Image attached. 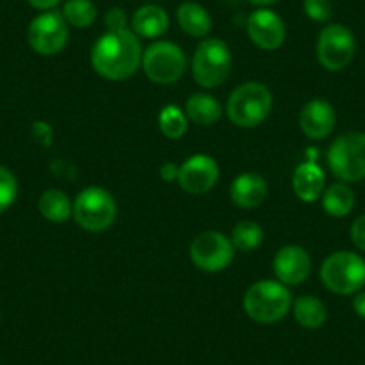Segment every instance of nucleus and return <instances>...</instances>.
I'll list each match as a JSON object with an SVG mask.
<instances>
[{
    "label": "nucleus",
    "mask_w": 365,
    "mask_h": 365,
    "mask_svg": "<svg viewBox=\"0 0 365 365\" xmlns=\"http://www.w3.org/2000/svg\"><path fill=\"white\" fill-rule=\"evenodd\" d=\"M272 269L279 283L285 287H297L310 278L312 258L301 245H285L274 256Z\"/></svg>",
    "instance_id": "nucleus-14"
},
{
    "label": "nucleus",
    "mask_w": 365,
    "mask_h": 365,
    "mask_svg": "<svg viewBox=\"0 0 365 365\" xmlns=\"http://www.w3.org/2000/svg\"><path fill=\"white\" fill-rule=\"evenodd\" d=\"M231 65V51L222 40L219 38H208L197 45L192 59V73L199 86L202 88H219L226 83L230 77Z\"/></svg>",
    "instance_id": "nucleus-7"
},
{
    "label": "nucleus",
    "mask_w": 365,
    "mask_h": 365,
    "mask_svg": "<svg viewBox=\"0 0 365 365\" xmlns=\"http://www.w3.org/2000/svg\"><path fill=\"white\" fill-rule=\"evenodd\" d=\"M142 68L145 76L160 86L178 83L187 70V58L179 45L172 41H154L143 51Z\"/></svg>",
    "instance_id": "nucleus-8"
},
{
    "label": "nucleus",
    "mask_w": 365,
    "mask_h": 365,
    "mask_svg": "<svg viewBox=\"0 0 365 365\" xmlns=\"http://www.w3.org/2000/svg\"><path fill=\"white\" fill-rule=\"evenodd\" d=\"M27 2H29L33 8L41 9V11H51V9H54L61 0H27Z\"/></svg>",
    "instance_id": "nucleus-32"
},
{
    "label": "nucleus",
    "mask_w": 365,
    "mask_h": 365,
    "mask_svg": "<svg viewBox=\"0 0 365 365\" xmlns=\"http://www.w3.org/2000/svg\"><path fill=\"white\" fill-rule=\"evenodd\" d=\"M292 314L299 326L307 329H317L328 319V308L319 297L304 294L292 301Z\"/></svg>",
    "instance_id": "nucleus-21"
},
{
    "label": "nucleus",
    "mask_w": 365,
    "mask_h": 365,
    "mask_svg": "<svg viewBox=\"0 0 365 365\" xmlns=\"http://www.w3.org/2000/svg\"><path fill=\"white\" fill-rule=\"evenodd\" d=\"M292 188L297 199H301L303 202H315L317 199H321L326 188L324 172L319 165L312 163V161L301 163L294 170Z\"/></svg>",
    "instance_id": "nucleus-17"
},
{
    "label": "nucleus",
    "mask_w": 365,
    "mask_h": 365,
    "mask_svg": "<svg viewBox=\"0 0 365 365\" xmlns=\"http://www.w3.org/2000/svg\"><path fill=\"white\" fill-rule=\"evenodd\" d=\"M143 48L131 29L108 31L93 43L90 61L93 70L108 81H124L142 65Z\"/></svg>",
    "instance_id": "nucleus-1"
},
{
    "label": "nucleus",
    "mask_w": 365,
    "mask_h": 365,
    "mask_svg": "<svg viewBox=\"0 0 365 365\" xmlns=\"http://www.w3.org/2000/svg\"><path fill=\"white\" fill-rule=\"evenodd\" d=\"M231 242L237 251H255L263 242V230L255 220H242L231 231Z\"/></svg>",
    "instance_id": "nucleus-25"
},
{
    "label": "nucleus",
    "mask_w": 365,
    "mask_h": 365,
    "mask_svg": "<svg viewBox=\"0 0 365 365\" xmlns=\"http://www.w3.org/2000/svg\"><path fill=\"white\" fill-rule=\"evenodd\" d=\"M272 111V91L258 81H247L231 91L226 113L237 128L252 129L263 124Z\"/></svg>",
    "instance_id": "nucleus-3"
},
{
    "label": "nucleus",
    "mask_w": 365,
    "mask_h": 365,
    "mask_svg": "<svg viewBox=\"0 0 365 365\" xmlns=\"http://www.w3.org/2000/svg\"><path fill=\"white\" fill-rule=\"evenodd\" d=\"M353 310L365 319V292H356L353 297Z\"/></svg>",
    "instance_id": "nucleus-33"
},
{
    "label": "nucleus",
    "mask_w": 365,
    "mask_h": 365,
    "mask_svg": "<svg viewBox=\"0 0 365 365\" xmlns=\"http://www.w3.org/2000/svg\"><path fill=\"white\" fill-rule=\"evenodd\" d=\"M247 2L252 6H258V8H267V6L276 4L278 0H247Z\"/></svg>",
    "instance_id": "nucleus-34"
},
{
    "label": "nucleus",
    "mask_w": 365,
    "mask_h": 365,
    "mask_svg": "<svg viewBox=\"0 0 365 365\" xmlns=\"http://www.w3.org/2000/svg\"><path fill=\"white\" fill-rule=\"evenodd\" d=\"M321 282L339 296L360 292L365 285V259L353 251L331 252L321 265Z\"/></svg>",
    "instance_id": "nucleus-4"
},
{
    "label": "nucleus",
    "mask_w": 365,
    "mask_h": 365,
    "mask_svg": "<svg viewBox=\"0 0 365 365\" xmlns=\"http://www.w3.org/2000/svg\"><path fill=\"white\" fill-rule=\"evenodd\" d=\"M108 31H122L128 29V16L120 8H111L104 16Z\"/></svg>",
    "instance_id": "nucleus-29"
},
{
    "label": "nucleus",
    "mask_w": 365,
    "mask_h": 365,
    "mask_svg": "<svg viewBox=\"0 0 365 365\" xmlns=\"http://www.w3.org/2000/svg\"><path fill=\"white\" fill-rule=\"evenodd\" d=\"M222 104L210 93H194L185 104V115L188 120L202 128L217 124L222 118Z\"/></svg>",
    "instance_id": "nucleus-19"
},
{
    "label": "nucleus",
    "mask_w": 365,
    "mask_h": 365,
    "mask_svg": "<svg viewBox=\"0 0 365 365\" xmlns=\"http://www.w3.org/2000/svg\"><path fill=\"white\" fill-rule=\"evenodd\" d=\"M178 24L188 36L194 38H206L213 27L210 13L197 2H185L179 6Z\"/></svg>",
    "instance_id": "nucleus-20"
},
{
    "label": "nucleus",
    "mask_w": 365,
    "mask_h": 365,
    "mask_svg": "<svg viewBox=\"0 0 365 365\" xmlns=\"http://www.w3.org/2000/svg\"><path fill=\"white\" fill-rule=\"evenodd\" d=\"M19 194V182L15 174L4 165H0V213L6 212L15 202Z\"/></svg>",
    "instance_id": "nucleus-27"
},
{
    "label": "nucleus",
    "mask_w": 365,
    "mask_h": 365,
    "mask_svg": "<svg viewBox=\"0 0 365 365\" xmlns=\"http://www.w3.org/2000/svg\"><path fill=\"white\" fill-rule=\"evenodd\" d=\"M328 167L342 182L365 179V133H344L328 149Z\"/></svg>",
    "instance_id": "nucleus-6"
},
{
    "label": "nucleus",
    "mask_w": 365,
    "mask_h": 365,
    "mask_svg": "<svg viewBox=\"0 0 365 365\" xmlns=\"http://www.w3.org/2000/svg\"><path fill=\"white\" fill-rule=\"evenodd\" d=\"M219 181V165L208 154H194L179 165L178 182L187 194L201 195L212 190Z\"/></svg>",
    "instance_id": "nucleus-12"
},
{
    "label": "nucleus",
    "mask_w": 365,
    "mask_h": 365,
    "mask_svg": "<svg viewBox=\"0 0 365 365\" xmlns=\"http://www.w3.org/2000/svg\"><path fill=\"white\" fill-rule=\"evenodd\" d=\"M303 8L308 19L319 24L329 22L333 15L331 0H304Z\"/></svg>",
    "instance_id": "nucleus-28"
},
{
    "label": "nucleus",
    "mask_w": 365,
    "mask_h": 365,
    "mask_svg": "<svg viewBox=\"0 0 365 365\" xmlns=\"http://www.w3.org/2000/svg\"><path fill=\"white\" fill-rule=\"evenodd\" d=\"M38 210L47 220L56 224H61L70 219L73 212V202L70 201L68 195L58 188L45 190L38 199Z\"/></svg>",
    "instance_id": "nucleus-23"
},
{
    "label": "nucleus",
    "mask_w": 365,
    "mask_h": 365,
    "mask_svg": "<svg viewBox=\"0 0 365 365\" xmlns=\"http://www.w3.org/2000/svg\"><path fill=\"white\" fill-rule=\"evenodd\" d=\"M133 33L138 38H160L167 33L168 29V15L163 8L160 6H143V8L136 9L131 20Z\"/></svg>",
    "instance_id": "nucleus-18"
},
{
    "label": "nucleus",
    "mask_w": 365,
    "mask_h": 365,
    "mask_svg": "<svg viewBox=\"0 0 365 365\" xmlns=\"http://www.w3.org/2000/svg\"><path fill=\"white\" fill-rule=\"evenodd\" d=\"M322 208L328 215L342 219V217L349 215L354 208V192L347 182H333L328 188H324L321 195Z\"/></svg>",
    "instance_id": "nucleus-22"
},
{
    "label": "nucleus",
    "mask_w": 365,
    "mask_h": 365,
    "mask_svg": "<svg viewBox=\"0 0 365 365\" xmlns=\"http://www.w3.org/2000/svg\"><path fill=\"white\" fill-rule=\"evenodd\" d=\"M61 15L70 26L77 29H86L97 20V8L91 0H68L63 6Z\"/></svg>",
    "instance_id": "nucleus-26"
},
{
    "label": "nucleus",
    "mask_w": 365,
    "mask_h": 365,
    "mask_svg": "<svg viewBox=\"0 0 365 365\" xmlns=\"http://www.w3.org/2000/svg\"><path fill=\"white\" fill-rule=\"evenodd\" d=\"M72 215L84 231L103 233L117 220V202L106 188L88 187L77 194Z\"/></svg>",
    "instance_id": "nucleus-5"
},
{
    "label": "nucleus",
    "mask_w": 365,
    "mask_h": 365,
    "mask_svg": "<svg viewBox=\"0 0 365 365\" xmlns=\"http://www.w3.org/2000/svg\"><path fill=\"white\" fill-rule=\"evenodd\" d=\"M158 125L168 140H179L187 135L188 118L181 108L175 104H168L158 115Z\"/></svg>",
    "instance_id": "nucleus-24"
},
{
    "label": "nucleus",
    "mask_w": 365,
    "mask_h": 365,
    "mask_svg": "<svg viewBox=\"0 0 365 365\" xmlns=\"http://www.w3.org/2000/svg\"><path fill=\"white\" fill-rule=\"evenodd\" d=\"M351 240L360 251H365V213L358 217L351 226Z\"/></svg>",
    "instance_id": "nucleus-30"
},
{
    "label": "nucleus",
    "mask_w": 365,
    "mask_h": 365,
    "mask_svg": "<svg viewBox=\"0 0 365 365\" xmlns=\"http://www.w3.org/2000/svg\"><path fill=\"white\" fill-rule=\"evenodd\" d=\"M161 179L167 182L178 181V174H179V167L175 163H165L160 170Z\"/></svg>",
    "instance_id": "nucleus-31"
},
{
    "label": "nucleus",
    "mask_w": 365,
    "mask_h": 365,
    "mask_svg": "<svg viewBox=\"0 0 365 365\" xmlns=\"http://www.w3.org/2000/svg\"><path fill=\"white\" fill-rule=\"evenodd\" d=\"M231 238L220 231H202L190 245V259L202 272H222L235 258Z\"/></svg>",
    "instance_id": "nucleus-10"
},
{
    "label": "nucleus",
    "mask_w": 365,
    "mask_h": 365,
    "mask_svg": "<svg viewBox=\"0 0 365 365\" xmlns=\"http://www.w3.org/2000/svg\"><path fill=\"white\" fill-rule=\"evenodd\" d=\"M336 124L335 108L324 99L308 101L299 111V128L310 140H324Z\"/></svg>",
    "instance_id": "nucleus-15"
},
{
    "label": "nucleus",
    "mask_w": 365,
    "mask_h": 365,
    "mask_svg": "<svg viewBox=\"0 0 365 365\" xmlns=\"http://www.w3.org/2000/svg\"><path fill=\"white\" fill-rule=\"evenodd\" d=\"M269 194V185L265 178L256 172H244L231 182V201L242 210H255L263 205Z\"/></svg>",
    "instance_id": "nucleus-16"
},
{
    "label": "nucleus",
    "mask_w": 365,
    "mask_h": 365,
    "mask_svg": "<svg viewBox=\"0 0 365 365\" xmlns=\"http://www.w3.org/2000/svg\"><path fill=\"white\" fill-rule=\"evenodd\" d=\"M244 310L258 324H274L292 310V294L278 279H259L245 290Z\"/></svg>",
    "instance_id": "nucleus-2"
},
{
    "label": "nucleus",
    "mask_w": 365,
    "mask_h": 365,
    "mask_svg": "<svg viewBox=\"0 0 365 365\" xmlns=\"http://www.w3.org/2000/svg\"><path fill=\"white\" fill-rule=\"evenodd\" d=\"M247 34L249 40L262 51H276L285 43L287 27L278 13L259 8L249 15Z\"/></svg>",
    "instance_id": "nucleus-13"
},
{
    "label": "nucleus",
    "mask_w": 365,
    "mask_h": 365,
    "mask_svg": "<svg viewBox=\"0 0 365 365\" xmlns=\"http://www.w3.org/2000/svg\"><path fill=\"white\" fill-rule=\"evenodd\" d=\"M68 24L59 11L38 15L27 29V41L40 56H56L68 43Z\"/></svg>",
    "instance_id": "nucleus-11"
},
{
    "label": "nucleus",
    "mask_w": 365,
    "mask_h": 365,
    "mask_svg": "<svg viewBox=\"0 0 365 365\" xmlns=\"http://www.w3.org/2000/svg\"><path fill=\"white\" fill-rule=\"evenodd\" d=\"M356 40L353 33L342 24H329L317 38V59L322 68L340 72L354 58Z\"/></svg>",
    "instance_id": "nucleus-9"
}]
</instances>
